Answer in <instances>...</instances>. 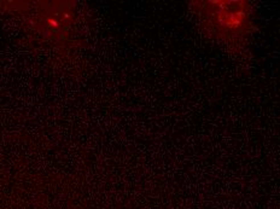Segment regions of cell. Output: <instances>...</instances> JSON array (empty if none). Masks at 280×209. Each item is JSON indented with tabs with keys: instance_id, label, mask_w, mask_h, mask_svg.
<instances>
[{
	"instance_id": "cell-1",
	"label": "cell",
	"mask_w": 280,
	"mask_h": 209,
	"mask_svg": "<svg viewBox=\"0 0 280 209\" xmlns=\"http://www.w3.org/2000/svg\"><path fill=\"white\" fill-rule=\"evenodd\" d=\"M193 22L207 40L218 47L240 71L254 62L258 32L256 10L248 0H196L187 4Z\"/></svg>"
}]
</instances>
